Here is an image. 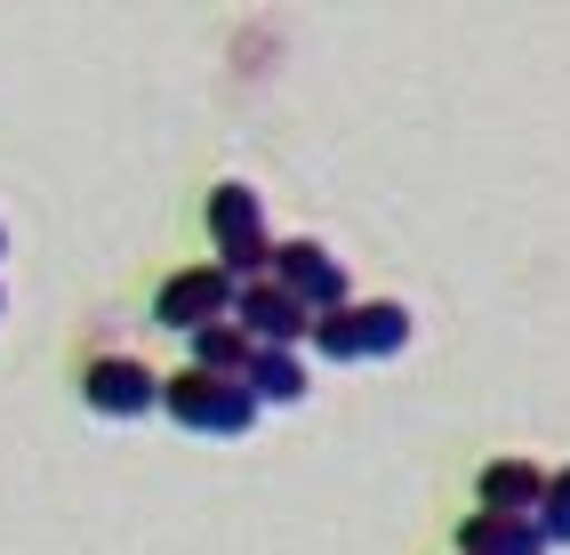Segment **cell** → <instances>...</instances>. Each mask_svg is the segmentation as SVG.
I'll use <instances>...</instances> for the list:
<instances>
[{"label": "cell", "instance_id": "1", "mask_svg": "<svg viewBox=\"0 0 570 555\" xmlns=\"http://www.w3.org/2000/svg\"><path fill=\"white\" fill-rule=\"evenodd\" d=\"M209 242H217V266L234 274L242 290L249 282H274V234H265V210L242 177L209 185Z\"/></svg>", "mask_w": 570, "mask_h": 555}, {"label": "cell", "instance_id": "2", "mask_svg": "<svg viewBox=\"0 0 570 555\" xmlns=\"http://www.w3.org/2000/svg\"><path fill=\"white\" fill-rule=\"evenodd\" d=\"M161 411L185 435H249L265 402L249 395V379H209V370H177L161 387Z\"/></svg>", "mask_w": 570, "mask_h": 555}, {"label": "cell", "instance_id": "3", "mask_svg": "<svg viewBox=\"0 0 570 555\" xmlns=\"http://www.w3.org/2000/svg\"><path fill=\"white\" fill-rule=\"evenodd\" d=\"M402 347H410V306H394V299L314 314V354L322 362H386Z\"/></svg>", "mask_w": 570, "mask_h": 555}, {"label": "cell", "instance_id": "4", "mask_svg": "<svg viewBox=\"0 0 570 555\" xmlns=\"http://www.w3.org/2000/svg\"><path fill=\"white\" fill-rule=\"evenodd\" d=\"M234 299H242V282L225 266H185V274H169L154 290V322L177 330V339H202V330L234 322Z\"/></svg>", "mask_w": 570, "mask_h": 555}, {"label": "cell", "instance_id": "5", "mask_svg": "<svg viewBox=\"0 0 570 555\" xmlns=\"http://www.w3.org/2000/svg\"><path fill=\"white\" fill-rule=\"evenodd\" d=\"M161 387L169 379H154V370L129 362V354H97L81 370V402L97 419H145V411H161Z\"/></svg>", "mask_w": 570, "mask_h": 555}, {"label": "cell", "instance_id": "6", "mask_svg": "<svg viewBox=\"0 0 570 555\" xmlns=\"http://www.w3.org/2000/svg\"><path fill=\"white\" fill-rule=\"evenodd\" d=\"M274 282L289 290L297 306H314V314L354 306V299H346V266H337L322 242H274Z\"/></svg>", "mask_w": 570, "mask_h": 555}, {"label": "cell", "instance_id": "7", "mask_svg": "<svg viewBox=\"0 0 570 555\" xmlns=\"http://www.w3.org/2000/svg\"><path fill=\"white\" fill-rule=\"evenodd\" d=\"M234 322L249 330L257 347H289V354H297V339H314V306H297L282 282H249L234 299Z\"/></svg>", "mask_w": 570, "mask_h": 555}, {"label": "cell", "instance_id": "8", "mask_svg": "<svg viewBox=\"0 0 570 555\" xmlns=\"http://www.w3.org/2000/svg\"><path fill=\"white\" fill-rule=\"evenodd\" d=\"M474 491H482V515H539L547 507V467H530V459H490L474 475Z\"/></svg>", "mask_w": 570, "mask_h": 555}, {"label": "cell", "instance_id": "9", "mask_svg": "<svg viewBox=\"0 0 570 555\" xmlns=\"http://www.w3.org/2000/svg\"><path fill=\"white\" fill-rule=\"evenodd\" d=\"M554 539L539 532V515H466L459 555H547Z\"/></svg>", "mask_w": 570, "mask_h": 555}, {"label": "cell", "instance_id": "10", "mask_svg": "<svg viewBox=\"0 0 570 555\" xmlns=\"http://www.w3.org/2000/svg\"><path fill=\"white\" fill-rule=\"evenodd\" d=\"M249 362H257V339L242 322H217L194 339V370H209V379H249Z\"/></svg>", "mask_w": 570, "mask_h": 555}, {"label": "cell", "instance_id": "11", "mask_svg": "<svg viewBox=\"0 0 570 555\" xmlns=\"http://www.w3.org/2000/svg\"><path fill=\"white\" fill-rule=\"evenodd\" d=\"M249 395H257V402H306V362H297L289 347H257Z\"/></svg>", "mask_w": 570, "mask_h": 555}, {"label": "cell", "instance_id": "12", "mask_svg": "<svg viewBox=\"0 0 570 555\" xmlns=\"http://www.w3.org/2000/svg\"><path fill=\"white\" fill-rule=\"evenodd\" d=\"M539 532H547L554 547H570V467H554V475H547V507H539Z\"/></svg>", "mask_w": 570, "mask_h": 555}, {"label": "cell", "instance_id": "13", "mask_svg": "<svg viewBox=\"0 0 570 555\" xmlns=\"http://www.w3.org/2000/svg\"><path fill=\"white\" fill-rule=\"evenodd\" d=\"M0 257H9V234H0Z\"/></svg>", "mask_w": 570, "mask_h": 555}, {"label": "cell", "instance_id": "14", "mask_svg": "<svg viewBox=\"0 0 570 555\" xmlns=\"http://www.w3.org/2000/svg\"><path fill=\"white\" fill-rule=\"evenodd\" d=\"M0 306H9V299H0Z\"/></svg>", "mask_w": 570, "mask_h": 555}]
</instances>
